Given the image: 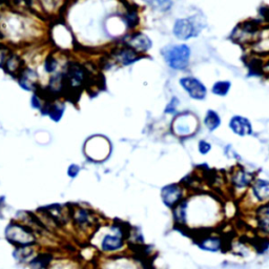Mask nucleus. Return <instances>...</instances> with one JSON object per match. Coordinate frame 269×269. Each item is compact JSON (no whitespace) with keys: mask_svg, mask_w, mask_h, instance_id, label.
<instances>
[{"mask_svg":"<svg viewBox=\"0 0 269 269\" xmlns=\"http://www.w3.org/2000/svg\"><path fill=\"white\" fill-rule=\"evenodd\" d=\"M39 23L18 13L0 15V37L13 44L29 43L37 38Z\"/></svg>","mask_w":269,"mask_h":269,"instance_id":"f257e3e1","label":"nucleus"},{"mask_svg":"<svg viewBox=\"0 0 269 269\" xmlns=\"http://www.w3.org/2000/svg\"><path fill=\"white\" fill-rule=\"evenodd\" d=\"M188 206L196 211H187V219L192 216H196L195 225L200 228L211 226L212 223L217 220L220 209L216 201L210 199L209 196L206 195H197L193 196L191 199L187 198ZM187 223V221H186Z\"/></svg>","mask_w":269,"mask_h":269,"instance_id":"f03ea898","label":"nucleus"},{"mask_svg":"<svg viewBox=\"0 0 269 269\" xmlns=\"http://www.w3.org/2000/svg\"><path fill=\"white\" fill-rule=\"evenodd\" d=\"M95 235L97 236L100 251L103 254L112 255L123 250L125 240L128 238V232L122 224L114 223L110 226L98 228Z\"/></svg>","mask_w":269,"mask_h":269,"instance_id":"7ed1b4c3","label":"nucleus"},{"mask_svg":"<svg viewBox=\"0 0 269 269\" xmlns=\"http://www.w3.org/2000/svg\"><path fill=\"white\" fill-rule=\"evenodd\" d=\"M164 62L170 69L182 72L185 70L191 63L192 49L186 43L168 44L161 50Z\"/></svg>","mask_w":269,"mask_h":269,"instance_id":"20e7f679","label":"nucleus"},{"mask_svg":"<svg viewBox=\"0 0 269 269\" xmlns=\"http://www.w3.org/2000/svg\"><path fill=\"white\" fill-rule=\"evenodd\" d=\"M206 27L202 16H189V17L178 18L172 26V34L178 40L187 41L199 36Z\"/></svg>","mask_w":269,"mask_h":269,"instance_id":"39448f33","label":"nucleus"},{"mask_svg":"<svg viewBox=\"0 0 269 269\" xmlns=\"http://www.w3.org/2000/svg\"><path fill=\"white\" fill-rule=\"evenodd\" d=\"M63 76L67 91L79 92L81 91L90 81V72L82 63L78 61H69L63 68Z\"/></svg>","mask_w":269,"mask_h":269,"instance_id":"423d86ee","label":"nucleus"},{"mask_svg":"<svg viewBox=\"0 0 269 269\" xmlns=\"http://www.w3.org/2000/svg\"><path fill=\"white\" fill-rule=\"evenodd\" d=\"M5 239L15 247L35 246L37 236L30 226L20 222H11L5 227Z\"/></svg>","mask_w":269,"mask_h":269,"instance_id":"0eeeda50","label":"nucleus"},{"mask_svg":"<svg viewBox=\"0 0 269 269\" xmlns=\"http://www.w3.org/2000/svg\"><path fill=\"white\" fill-rule=\"evenodd\" d=\"M199 129V120L191 112L177 114L171 122V131L179 138H187L195 134Z\"/></svg>","mask_w":269,"mask_h":269,"instance_id":"6e6552de","label":"nucleus"},{"mask_svg":"<svg viewBox=\"0 0 269 269\" xmlns=\"http://www.w3.org/2000/svg\"><path fill=\"white\" fill-rule=\"evenodd\" d=\"M69 218L74 227L79 233H88L90 229L96 227L98 218L92 209L75 207L69 210Z\"/></svg>","mask_w":269,"mask_h":269,"instance_id":"1a4fd4ad","label":"nucleus"},{"mask_svg":"<svg viewBox=\"0 0 269 269\" xmlns=\"http://www.w3.org/2000/svg\"><path fill=\"white\" fill-rule=\"evenodd\" d=\"M122 45L131 47L141 56H144L153 47V40L146 34L139 31H134L130 34H126L122 39Z\"/></svg>","mask_w":269,"mask_h":269,"instance_id":"9d476101","label":"nucleus"},{"mask_svg":"<svg viewBox=\"0 0 269 269\" xmlns=\"http://www.w3.org/2000/svg\"><path fill=\"white\" fill-rule=\"evenodd\" d=\"M179 84L188 97L196 101H203L207 96V88L200 79L194 76H184L179 79Z\"/></svg>","mask_w":269,"mask_h":269,"instance_id":"9b49d317","label":"nucleus"},{"mask_svg":"<svg viewBox=\"0 0 269 269\" xmlns=\"http://www.w3.org/2000/svg\"><path fill=\"white\" fill-rule=\"evenodd\" d=\"M160 196L165 206L172 209L185 199V187L180 183H170L161 188Z\"/></svg>","mask_w":269,"mask_h":269,"instance_id":"f8f14e48","label":"nucleus"},{"mask_svg":"<svg viewBox=\"0 0 269 269\" xmlns=\"http://www.w3.org/2000/svg\"><path fill=\"white\" fill-rule=\"evenodd\" d=\"M255 179L254 173L242 166H236L231 173V186L235 193H242L250 188Z\"/></svg>","mask_w":269,"mask_h":269,"instance_id":"ddd939ff","label":"nucleus"},{"mask_svg":"<svg viewBox=\"0 0 269 269\" xmlns=\"http://www.w3.org/2000/svg\"><path fill=\"white\" fill-rule=\"evenodd\" d=\"M260 34L261 32L259 26L256 25L255 22L247 21L242 23L235 30L234 37L239 43L252 44L258 40Z\"/></svg>","mask_w":269,"mask_h":269,"instance_id":"4468645a","label":"nucleus"},{"mask_svg":"<svg viewBox=\"0 0 269 269\" xmlns=\"http://www.w3.org/2000/svg\"><path fill=\"white\" fill-rule=\"evenodd\" d=\"M142 57L143 56H141V55L132 50L131 47H128L125 45L117 47V49H115L112 52V55H110V59H112L113 62L117 63L118 66L124 67L134 65V63L141 60Z\"/></svg>","mask_w":269,"mask_h":269,"instance_id":"2eb2a0df","label":"nucleus"},{"mask_svg":"<svg viewBox=\"0 0 269 269\" xmlns=\"http://www.w3.org/2000/svg\"><path fill=\"white\" fill-rule=\"evenodd\" d=\"M17 81L23 91L37 92L39 89V73L36 68L26 66L17 76Z\"/></svg>","mask_w":269,"mask_h":269,"instance_id":"dca6fc26","label":"nucleus"},{"mask_svg":"<svg viewBox=\"0 0 269 269\" xmlns=\"http://www.w3.org/2000/svg\"><path fill=\"white\" fill-rule=\"evenodd\" d=\"M228 128L238 137H247L254 134L251 121L241 115L233 116L228 122Z\"/></svg>","mask_w":269,"mask_h":269,"instance_id":"f3484780","label":"nucleus"},{"mask_svg":"<svg viewBox=\"0 0 269 269\" xmlns=\"http://www.w3.org/2000/svg\"><path fill=\"white\" fill-rule=\"evenodd\" d=\"M249 195L256 203H269V180L256 178L249 188Z\"/></svg>","mask_w":269,"mask_h":269,"instance_id":"a211bd4d","label":"nucleus"},{"mask_svg":"<svg viewBox=\"0 0 269 269\" xmlns=\"http://www.w3.org/2000/svg\"><path fill=\"white\" fill-rule=\"evenodd\" d=\"M66 108L67 106L65 102L58 99H55L53 101L46 102V104L41 110V114L43 116L49 117L54 122H59L66 113Z\"/></svg>","mask_w":269,"mask_h":269,"instance_id":"6ab92c4d","label":"nucleus"},{"mask_svg":"<svg viewBox=\"0 0 269 269\" xmlns=\"http://www.w3.org/2000/svg\"><path fill=\"white\" fill-rule=\"evenodd\" d=\"M197 245L203 251L219 252L223 249L224 241L218 235H205L197 242Z\"/></svg>","mask_w":269,"mask_h":269,"instance_id":"aec40b11","label":"nucleus"},{"mask_svg":"<svg viewBox=\"0 0 269 269\" xmlns=\"http://www.w3.org/2000/svg\"><path fill=\"white\" fill-rule=\"evenodd\" d=\"M46 94L52 97H57L63 92L67 91V86L65 82V76H63V70L54 74L49 77V81L46 83Z\"/></svg>","mask_w":269,"mask_h":269,"instance_id":"412c9836","label":"nucleus"},{"mask_svg":"<svg viewBox=\"0 0 269 269\" xmlns=\"http://www.w3.org/2000/svg\"><path fill=\"white\" fill-rule=\"evenodd\" d=\"M25 67H26V62L25 60H23V58L18 53L12 51L4 63L3 69L7 74L17 77L21 70L25 68Z\"/></svg>","mask_w":269,"mask_h":269,"instance_id":"4be33fe9","label":"nucleus"},{"mask_svg":"<svg viewBox=\"0 0 269 269\" xmlns=\"http://www.w3.org/2000/svg\"><path fill=\"white\" fill-rule=\"evenodd\" d=\"M255 218L260 231L269 235V203L259 205L255 210Z\"/></svg>","mask_w":269,"mask_h":269,"instance_id":"5701e85b","label":"nucleus"},{"mask_svg":"<svg viewBox=\"0 0 269 269\" xmlns=\"http://www.w3.org/2000/svg\"><path fill=\"white\" fill-rule=\"evenodd\" d=\"M121 19L128 30H136L140 25V14L137 6L126 7L123 14L121 15Z\"/></svg>","mask_w":269,"mask_h":269,"instance_id":"b1692460","label":"nucleus"},{"mask_svg":"<svg viewBox=\"0 0 269 269\" xmlns=\"http://www.w3.org/2000/svg\"><path fill=\"white\" fill-rule=\"evenodd\" d=\"M44 73L52 76L54 74H56L58 72H61L65 68V67L61 66V60L58 57V55L55 53H50L43 60V65H42Z\"/></svg>","mask_w":269,"mask_h":269,"instance_id":"393cba45","label":"nucleus"},{"mask_svg":"<svg viewBox=\"0 0 269 269\" xmlns=\"http://www.w3.org/2000/svg\"><path fill=\"white\" fill-rule=\"evenodd\" d=\"M203 124L208 132L212 133L222 125V118L215 109H208L203 118Z\"/></svg>","mask_w":269,"mask_h":269,"instance_id":"a878e982","label":"nucleus"},{"mask_svg":"<svg viewBox=\"0 0 269 269\" xmlns=\"http://www.w3.org/2000/svg\"><path fill=\"white\" fill-rule=\"evenodd\" d=\"M66 0H36L40 10L46 15H56L65 3Z\"/></svg>","mask_w":269,"mask_h":269,"instance_id":"bb28decb","label":"nucleus"},{"mask_svg":"<svg viewBox=\"0 0 269 269\" xmlns=\"http://www.w3.org/2000/svg\"><path fill=\"white\" fill-rule=\"evenodd\" d=\"M34 246H20L15 247L13 252V257L18 261V262H30L34 257Z\"/></svg>","mask_w":269,"mask_h":269,"instance_id":"cd10ccee","label":"nucleus"},{"mask_svg":"<svg viewBox=\"0 0 269 269\" xmlns=\"http://www.w3.org/2000/svg\"><path fill=\"white\" fill-rule=\"evenodd\" d=\"M232 90V82L229 80H218L211 86V94L218 97H225Z\"/></svg>","mask_w":269,"mask_h":269,"instance_id":"c85d7f7f","label":"nucleus"},{"mask_svg":"<svg viewBox=\"0 0 269 269\" xmlns=\"http://www.w3.org/2000/svg\"><path fill=\"white\" fill-rule=\"evenodd\" d=\"M51 263H52V256L49 254L38 255L29 262L32 269H47Z\"/></svg>","mask_w":269,"mask_h":269,"instance_id":"c756f323","label":"nucleus"},{"mask_svg":"<svg viewBox=\"0 0 269 269\" xmlns=\"http://www.w3.org/2000/svg\"><path fill=\"white\" fill-rule=\"evenodd\" d=\"M142 1H144L153 10L161 13L168 12L172 6L171 0H142Z\"/></svg>","mask_w":269,"mask_h":269,"instance_id":"7c9ffc66","label":"nucleus"},{"mask_svg":"<svg viewBox=\"0 0 269 269\" xmlns=\"http://www.w3.org/2000/svg\"><path fill=\"white\" fill-rule=\"evenodd\" d=\"M46 102L47 101L44 99L42 93L37 91V92H34L33 94H32L31 100H30V103H31L32 108L39 110V112L41 113V110L43 109L44 105L46 104Z\"/></svg>","mask_w":269,"mask_h":269,"instance_id":"2f4dec72","label":"nucleus"},{"mask_svg":"<svg viewBox=\"0 0 269 269\" xmlns=\"http://www.w3.org/2000/svg\"><path fill=\"white\" fill-rule=\"evenodd\" d=\"M180 105V100L178 97L173 96L171 97V99L169 100V102L168 104H166L165 108H164V113L166 115H170V116H176L178 114V108Z\"/></svg>","mask_w":269,"mask_h":269,"instance_id":"473e14b6","label":"nucleus"},{"mask_svg":"<svg viewBox=\"0 0 269 269\" xmlns=\"http://www.w3.org/2000/svg\"><path fill=\"white\" fill-rule=\"evenodd\" d=\"M211 149H212V145L209 141L202 139L198 142V152H199L200 155L206 156L211 152Z\"/></svg>","mask_w":269,"mask_h":269,"instance_id":"72a5a7b5","label":"nucleus"},{"mask_svg":"<svg viewBox=\"0 0 269 269\" xmlns=\"http://www.w3.org/2000/svg\"><path fill=\"white\" fill-rule=\"evenodd\" d=\"M11 49L5 44L0 43V68H3L4 63L11 54Z\"/></svg>","mask_w":269,"mask_h":269,"instance_id":"f704fd0d","label":"nucleus"},{"mask_svg":"<svg viewBox=\"0 0 269 269\" xmlns=\"http://www.w3.org/2000/svg\"><path fill=\"white\" fill-rule=\"evenodd\" d=\"M81 171V168L80 166H79L78 164H69L68 165V168H67V176L68 178L70 179H75L78 177L79 173H80Z\"/></svg>","mask_w":269,"mask_h":269,"instance_id":"c9c22d12","label":"nucleus"}]
</instances>
